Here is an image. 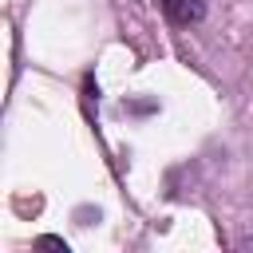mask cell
I'll return each mask as SVG.
<instances>
[{
    "label": "cell",
    "instance_id": "cell-2",
    "mask_svg": "<svg viewBox=\"0 0 253 253\" xmlns=\"http://www.w3.org/2000/svg\"><path fill=\"white\" fill-rule=\"evenodd\" d=\"M40 245H47V249H67V241H59V237H40Z\"/></svg>",
    "mask_w": 253,
    "mask_h": 253
},
{
    "label": "cell",
    "instance_id": "cell-1",
    "mask_svg": "<svg viewBox=\"0 0 253 253\" xmlns=\"http://www.w3.org/2000/svg\"><path fill=\"white\" fill-rule=\"evenodd\" d=\"M158 8L174 28H194L206 20V0H158Z\"/></svg>",
    "mask_w": 253,
    "mask_h": 253
}]
</instances>
